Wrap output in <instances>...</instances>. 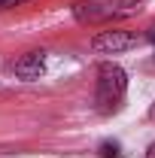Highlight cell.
Masks as SVG:
<instances>
[{
	"label": "cell",
	"mask_w": 155,
	"mask_h": 158,
	"mask_svg": "<svg viewBox=\"0 0 155 158\" xmlns=\"http://www.w3.org/2000/svg\"><path fill=\"white\" fill-rule=\"evenodd\" d=\"M149 0H76L73 3V19L79 24H103V21H119L140 15Z\"/></svg>",
	"instance_id": "6da1fadb"
},
{
	"label": "cell",
	"mask_w": 155,
	"mask_h": 158,
	"mask_svg": "<svg viewBox=\"0 0 155 158\" xmlns=\"http://www.w3.org/2000/svg\"><path fill=\"white\" fill-rule=\"evenodd\" d=\"M125 91H128L125 70L116 67V64H103L97 70V91H94L97 110L100 113H116L122 106V100H125Z\"/></svg>",
	"instance_id": "7a4b0ae2"
},
{
	"label": "cell",
	"mask_w": 155,
	"mask_h": 158,
	"mask_svg": "<svg viewBox=\"0 0 155 158\" xmlns=\"http://www.w3.org/2000/svg\"><path fill=\"white\" fill-rule=\"evenodd\" d=\"M137 43H140V37L131 34V31H103L91 40V49L97 55H119V52L134 49Z\"/></svg>",
	"instance_id": "3957f363"
},
{
	"label": "cell",
	"mask_w": 155,
	"mask_h": 158,
	"mask_svg": "<svg viewBox=\"0 0 155 158\" xmlns=\"http://www.w3.org/2000/svg\"><path fill=\"white\" fill-rule=\"evenodd\" d=\"M15 76L24 79V82H31V79H40L43 76V70H46V52H27L24 58L15 61Z\"/></svg>",
	"instance_id": "277c9868"
},
{
	"label": "cell",
	"mask_w": 155,
	"mask_h": 158,
	"mask_svg": "<svg viewBox=\"0 0 155 158\" xmlns=\"http://www.w3.org/2000/svg\"><path fill=\"white\" fill-rule=\"evenodd\" d=\"M100 152H103V155H107V158H116V155H119V146H116V143H113V146L107 143V146H103Z\"/></svg>",
	"instance_id": "5b68a950"
},
{
	"label": "cell",
	"mask_w": 155,
	"mask_h": 158,
	"mask_svg": "<svg viewBox=\"0 0 155 158\" xmlns=\"http://www.w3.org/2000/svg\"><path fill=\"white\" fill-rule=\"evenodd\" d=\"M27 0H0V9H12V6H21Z\"/></svg>",
	"instance_id": "8992f818"
},
{
	"label": "cell",
	"mask_w": 155,
	"mask_h": 158,
	"mask_svg": "<svg viewBox=\"0 0 155 158\" xmlns=\"http://www.w3.org/2000/svg\"><path fill=\"white\" fill-rule=\"evenodd\" d=\"M149 118H152V122H155V103H152V106H149Z\"/></svg>",
	"instance_id": "52a82bcc"
},
{
	"label": "cell",
	"mask_w": 155,
	"mask_h": 158,
	"mask_svg": "<svg viewBox=\"0 0 155 158\" xmlns=\"http://www.w3.org/2000/svg\"><path fill=\"white\" fill-rule=\"evenodd\" d=\"M149 37H152V43H155V27H152V34H149Z\"/></svg>",
	"instance_id": "ba28073f"
},
{
	"label": "cell",
	"mask_w": 155,
	"mask_h": 158,
	"mask_svg": "<svg viewBox=\"0 0 155 158\" xmlns=\"http://www.w3.org/2000/svg\"><path fill=\"white\" fill-rule=\"evenodd\" d=\"M152 158H155V146H152Z\"/></svg>",
	"instance_id": "9c48e42d"
}]
</instances>
